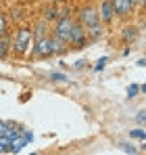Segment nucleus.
<instances>
[{
  "instance_id": "f257e3e1",
  "label": "nucleus",
  "mask_w": 146,
  "mask_h": 155,
  "mask_svg": "<svg viewBox=\"0 0 146 155\" xmlns=\"http://www.w3.org/2000/svg\"><path fill=\"white\" fill-rule=\"evenodd\" d=\"M31 40H33V31H31L29 27H21V29L17 31V36H15V51L25 52L27 46L31 44Z\"/></svg>"
},
{
  "instance_id": "f03ea898",
  "label": "nucleus",
  "mask_w": 146,
  "mask_h": 155,
  "mask_svg": "<svg viewBox=\"0 0 146 155\" xmlns=\"http://www.w3.org/2000/svg\"><path fill=\"white\" fill-rule=\"evenodd\" d=\"M71 25H73V23L69 21V17H59V21H56V40H61L63 44L69 42Z\"/></svg>"
},
{
  "instance_id": "7ed1b4c3",
  "label": "nucleus",
  "mask_w": 146,
  "mask_h": 155,
  "mask_svg": "<svg viewBox=\"0 0 146 155\" xmlns=\"http://www.w3.org/2000/svg\"><path fill=\"white\" fill-rule=\"evenodd\" d=\"M52 52H54V46H52V40L48 38H40V42L33 48V54H38V57H48Z\"/></svg>"
},
{
  "instance_id": "20e7f679",
  "label": "nucleus",
  "mask_w": 146,
  "mask_h": 155,
  "mask_svg": "<svg viewBox=\"0 0 146 155\" xmlns=\"http://www.w3.org/2000/svg\"><path fill=\"white\" fill-rule=\"evenodd\" d=\"M79 17H81V23L84 25H94V23H98V11L96 8H86V11H81L79 13Z\"/></svg>"
},
{
  "instance_id": "39448f33",
  "label": "nucleus",
  "mask_w": 146,
  "mask_h": 155,
  "mask_svg": "<svg viewBox=\"0 0 146 155\" xmlns=\"http://www.w3.org/2000/svg\"><path fill=\"white\" fill-rule=\"evenodd\" d=\"M86 40V29H81V25H71V36H69V42L81 46Z\"/></svg>"
},
{
  "instance_id": "423d86ee",
  "label": "nucleus",
  "mask_w": 146,
  "mask_h": 155,
  "mask_svg": "<svg viewBox=\"0 0 146 155\" xmlns=\"http://www.w3.org/2000/svg\"><path fill=\"white\" fill-rule=\"evenodd\" d=\"M113 2V11L117 13V15H127L132 8H134V4L129 2V0H111Z\"/></svg>"
},
{
  "instance_id": "0eeeda50",
  "label": "nucleus",
  "mask_w": 146,
  "mask_h": 155,
  "mask_svg": "<svg viewBox=\"0 0 146 155\" xmlns=\"http://www.w3.org/2000/svg\"><path fill=\"white\" fill-rule=\"evenodd\" d=\"M113 2L111 0H104L102 2V8H100V13H98V19H102V21H111L113 19Z\"/></svg>"
},
{
  "instance_id": "6e6552de",
  "label": "nucleus",
  "mask_w": 146,
  "mask_h": 155,
  "mask_svg": "<svg viewBox=\"0 0 146 155\" xmlns=\"http://www.w3.org/2000/svg\"><path fill=\"white\" fill-rule=\"evenodd\" d=\"M8 44H11V40L2 34V36H0V57H6V52H8Z\"/></svg>"
},
{
  "instance_id": "1a4fd4ad",
  "label": "nucleus",
  "mask_w": 146,
  "mask_h": 155,
  "mask_svg": "<svg viewBox=\"0 0 146 155\" xmlns=\"http://www.w3.org/2000/svg\"><path fill=\"white\" fill-rule=\"evenodd\" d=\"M136 36H138V29H136V27H125V29H123V40L129 42V40H134Z\"/></svg>"
},
{
  "instance_id": "9d476101",
  "label": "nucleus",
  "mask_w": 146,
  "mask_h": 155,
  "mask_svg": "<svg viewBox=\"0 0 146 155\" xmlns=\"http://www.w3.org/2000/svg\"><path fill=\"white\" fill-rule=\"evenodd\" d=\"M88 31H90V36H92V38H100V34H102V27H100V23H94V25L88 27Z\"/></svg>"
},
{
  "instance_id": "9b49d317",
  "label": "nucleus",
  "mask_w": 146,
  "mask_h": 155,
  "mask_svg": "<svg viewBox=\"0 0 146 155\" xmlns=\"http://www.w3.org/2000/svg\"><path fill=\"white\" fill-rule=\"evenodd\" d=\"M129 136H132V138H138V140H144V138H146V132L142 128H138V130H132V132H129Z\"/></svg>"
},
{
  "instance_id": "f8f14e48",
  "label": "nucleus",
  "mask_w": 146,
  "mask_h": 155,
  "mask_svg": "<svg viewBox=\"0 0 146 155\" xmlns=\"http://www.w3.org/2000/svg\"><path fill=\"white\" fill-rule=\"evenodd\" d=\"M138 90H140V88H138L136 84H132V86H127V97H129V99H132V97H136V94H138Z\"/></svg>"
},
{
  "instance_id": "ddd939ff",
  "label": "nucleus",
  "mask_w": 146,
  "mask_h": 155,
  "mask_svg": "<svg viewBox=\"0 0 146 155\" xmlns=\"http://www.w3.org/2000/svg\"><path fill=\"white\" fill-rule=\"evenodd\" d=\"M2 34H6V17L0 13V36Z\"/></svg>"
},
{
  "instance_id": "4468645a",
  "label": "nucleus",
  "mask_w": 146,
  "mask_h": 155,
  "mask_svg": "<svg viewBox=\"0 0 146 155\" xmlns=\"http://www.w3.org/2000/svg\"><path fill=\"white\" fill-rule=\"evenodd\" d=\"M106 61H109L106 57H102V59H98V63L94 65V69H96V71H100V69H104V65H106Z\"/></svg>"
},
{
  "instance_id": "2eb2a0df",
  "label": "nucleus",
  "mask_w": 146,
  "mask_h": 155,
  "mask_svg": "<svg viewBox=\"0 0 146 155\" xmlns=\"http://www.w3.org/2000/svg\"><path fill=\"white\" fill-rule=\"evenodd\" d=\"M50 80H52V82H65V80H67V76H63V74H52V76H50Z\"/></svg>"
},
{
  "instance_id": "dca6fc26",
  "label": "nucleus",
  "mask_w": 146,
  "mask_h": 155,
  "mask_svg": "<svg viewBox=\"0 0 146 155\" xmlns=\"http://www.w3.org/2000/svg\"><path fill=\"white\" fill-rule=\"evenodd\" d=\"M46 19H56V11L54 8H48L46 11Z\"/></svg>"
},
{
  "instance_id": "f3484780",
  "label": "nucleus",
  "mask_w": 146,
  "mask_h": 155,
  "mask_svg": "<svg viewBox=\"0 0 146 155\" xmlns=\"http://www.w3.org/2000/svg\"><path fill=\"white\" fill-rule=\"evenodd\" d=\"M121 149L125 151V153H136V149H134V147H129V145H121Z\"/></svg>"
},
{
  "instance_id": "a211bd4d",
  "label": "nucleus",
  "mask_w": 146,
  "mask_h": 155,
  "mask_svg": "<svg viewBox=\"0 0 146 155\" xmlns=\"http://www.w3.org/2000/svg\"><path fill=\"white\" fill-rule=\"evenodd\" d=\"M21 17V11L19 8H13V19H19Z\"/></svg>"
},
{
  "instance_id": "6ab92c4d",
  "label": "nucleus",
  "mask_w": 146,
  "mask_h": 155,
  "mask_svg": "<svg viewBox=\"0 0 146 155\" xmlns=\"http://www.w3.org/2000/svg\"><path fill=\"white\" fill-rule=\"evenodd\" d=\"M144 120H146L144 111H140V113H138V122H140V124H142V122H144Z\"/></svg>"
},
{
  "instance_id": "aec40b11",
  "label": "nucleus",
  "mask_w": 146,
  "mask_h": 155,
  "mask_svg": "<svg viewBox=\"0 0 146 155\" xmlns=\"http://www.w3.org/2000/svg\"><path fill=\"white\" fill-rule=\"evenodd\" d=\"M129 2H132V4H136V2H138V0H129Z\"/></svg>"
},
{
  "instance_id": "412c9836",
  "label": "nucleus",
  "mask_w": 146,
  "mask_h": 155,
  "mask_svg": "<svg viewBox=\"0 0 146 155\" xmlns=\"http://www.w3.org/2000/svg\"><path fill=\"white\" fill-rule=\"evenodd\" d=\"M56 2H61V0H56Z\"/></svg>"
}]
</instances>
